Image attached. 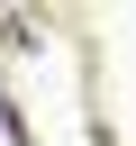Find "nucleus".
Instances as JSON below:
<instances>
[]
</instances>
